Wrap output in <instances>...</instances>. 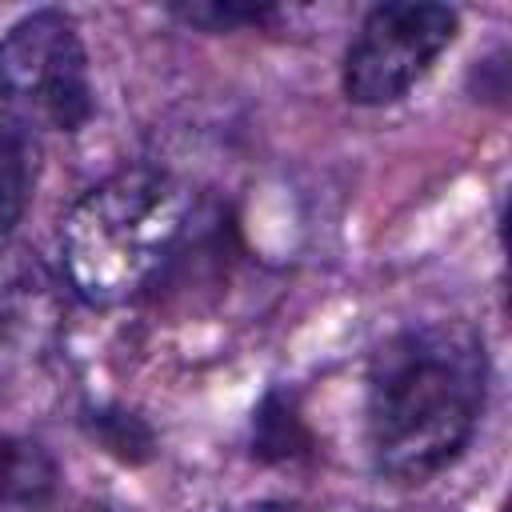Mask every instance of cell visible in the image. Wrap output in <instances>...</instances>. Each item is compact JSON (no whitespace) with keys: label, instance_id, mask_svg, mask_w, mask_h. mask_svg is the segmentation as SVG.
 Masks as SVG:
<instances>
[{"label":"cell","instance_id":"6da1fadb","mask_svg":"<svg viewBox=\"0 0 512 512\" xmlns=\"http://www.w3.org/2000/svg\"><path fill=\"white\" fill-rule=\"evenodd\" d=\"M488 392L484 336L464 320L412 324L368 364V452L380 476L420 484L448 468L476 432Z\"/></svg>","mask_w":512,"mask_h":512},{"label":"cell","instance_id":"7a4b0ae2","mask_svg":"<svg viewBox=\"0 0 512 512\" xmlns=\"http://www.w3.org/2000/svg\"><path fill=\"white\" fill-rule=\"evenodd\" d=\"M192 192L164 168L132 164L88 188L60 220V260L72 292L92 308L136 300L172 260Z\"/></svg>","mask_w":512,"mask_h":512},{"label":"cell","instance_id":"3957f363","mask_svg":"<svg viewBox=\"0 0 512 512\" xmlns=\"http://www.w3.org/2000/svg\"><path fill=\"white\" fill-rule=\"evenodd\" d=\"M0 104L20 128L76 132L92 120L88 52L72 16L40 8L0 40Z\"/></svg>","mask_w":512,"mask_h":512},{"label":"cell","instance_id":"277c9868","mask_svg":"<svg viewBox=\"0 0 512 512\" xmlns=\"http://www.w3.org/2000/svg\"><path fill=\"white\" fill-rule=\"evenodd\" d=\"M460 16L444 4H380L344 56V96L376 108L400 100L456 40Z\"/></svg>","mask_w":512,"mask_h":512},{"label":"cell","instance_id":"5b68a950","mask_svg":"<svg viewBox=\"0 0 512 512\" xmlns=\"http://www.w3.org/2000/svg\"><path fill=\"white\" fill-rule=\"evenodd\" d=\"M56 492V460L24 436L0 432V512H40Z\"/></svg>","mask_w":512,"mask_h":512},{"label":"cell","instance_id":"8992f818","mask_svg":"<svg viewBox=\"0 0 512 512\" xmlns=\"http://www.w3.org/2000/svg\"><path fill=\"white\" fill-rule=\"evenodd\" d=\"M312 452V432L292 392L272 388L252 412V456L260 464H288Z\"/></svg>","mask_w":512,"mask_h":512},{"label":"cell","instance_id":"52a82bcc","mask_svg":"<svg viewBox=\"0 0 512 512\" xmlns=\"http://www.w3.org/2000/svg\"><path fill=\"white\" fill-rule=\"evenodd\" d=\"M36 188V144L32 132L4 120L0 124V240L16 232Z\"/></svg>","mask_w":512,"mask_h":512},{"label":"cell","instance_id":"ba28073f","mask_svg":"<svg viewBox=\"0 0 512 512\" xmlns=\"http://www.w3.org/2000/svg\"><path fill=\"white\" fill-rule=\"evenodd\" d=\"M84 432L120 464H148L156 456V432L144 416L128 408H92L84 412Z\"/></svg>","mask_w":512,"mask_h":512},{"label":"cell","instance_id":"9c48e42d","mask_svg":"<svg viewBox=\"0 0 512 512\" xmlns=\"http://www.w3.org/2000/svg\"><path fill=\"white\" fill-rule=\"evenodd\" d=\"M172 16H180L192 28L204 32H236V28H260L280 16L272 4H240V0H208V4H176Z\"/></svg>","mask_w":512,"mask_h":512},{"label":"cell","instance_id":"30bf717a","mask_svg":"<svg viewBox=\"0 0 512 512\" xmlns=\"http://www.w3.org/2000/svg\"><path fill=\"white\" fill-rule=\"evenodd\" d=\"M232 512H292L288 504H248V508H232Z\"/></svg>","mask_w":512,"mask_h":512},{"label":"cell","instance_id":"8fae6325","mask_svg":"<svg viewBox=\"0 0 512 512\" xmlns=\"http://www.w3.org/2000/svg\"><path fill=\"white\" fill-rule=\"evenodd\" d=\"M84 512H104V508H84Z\"/></svg>","mask_w":512,"mask_h":512}]
</instances>
